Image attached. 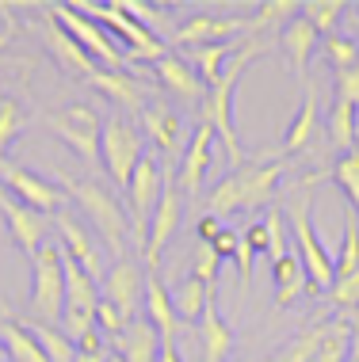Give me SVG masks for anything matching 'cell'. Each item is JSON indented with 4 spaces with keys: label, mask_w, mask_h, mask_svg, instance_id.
Masks as SVG:
<instances>
[{
    "label": "cell",
    "mask_w": 359,
    "mask_h": 362,
    "mask_svg": "<svg viewBox=\"0 0 359 362\" xmlns=\"http://www.w3.org/2000/svg\"><path fill=\"white\" fill-rule=\"evenodd\" d=\"M100 95H108L115 107H126V111H145V88L138 84L134 73H115V69H96L89 81Z\"/></svg>",
    "instance_id": "25"
},
{
    "label": "cell",
    "mask_w": 359,
    "mask_h": 362,
    "mask_svg": "<svg viewBox=\"0 0 359 362\" xmlns=\"http://www.w3.org/2000/svg\"><path fill=\"white\" fill-rule=\"evenodd\" d=\"M100 160L108 175L115 180V187L126 191V183H130L134 168H138L142 160V138L138 130H134L126 119L119 115H111V119H103V130H100Z\"/></svg>",
    "instance_id": "8"
},
{
    "label": "cell",
    "mask_w": 359,
    "mask_h": 362,
    "mask_svg": "<svg viewBox=\"0 0 359 362\" xmlns=\"http://www.w3.org/2000/svg\"><path fill=\"white\" fill-rule=\"evenodd\" d=\"M27 328H31V336L38 339L46 362H76V344L65 336V332H57L50 325H27Z\"/></svg>",
    "instance_id": "35"
},
{
    "label": "cell",
    "mask_w": 359,
    "mask_h": 362,
    "mask_svg": "<svg viewBox=\"0 0 359 362\" xmlns=\"http://www.w3.org/2000/svg\"><path fill=\"white\" fill-rule=\"evenodd\" d=\"M0 347H4V355L12 362H46L42 347H38V339L31 336V328L16 325L12 317H0Z\"/></svg>",
    "instance_id": "27"
},
{
    "label": "cell",
    "mask_w": 359,
    "mask_h": 362,
    "mask_svg": "<svg viewBox=\"0 0 359 362\" xmlns=\"http://www.w3.org/2000/svg\"><path fill=\"white\" fill-rule=\"evenodd\" d=\"M0 194H4V187H0Z\"/></svg>",
    "instance_id": "58"
},
{
    "label": "cell",
    "mask_w": 359,
    "mask_h": 362,
    "mask_svg": "<svg viewBox=\"0 0 359 362\" xmlns=\"http://www.w3.org/2000/svg\"><path fill=\"white\" fill-rule=\"evenodd\" d=\"M100 298L111 301V305L122 313L126 325H130V320H138V305H145V271L134 259H119L108 275H103Z\"/></svg>",
    "instance_id": "12"
},
{
    "label": "cell",
    "mask_w": 359,
    "mask_h": 362,
    "mask_svg": "<svg viewBox=\"0 0 359 362\" xmlns=\"http://www.w3.org/2000/svg\"><path fill=\"white\" fill-rule=\"evenodd\" d=\"M271 282H275V305H290V301L302 293V286H309L306 271H302V259L298 256L279 259L275 267H271Z\"/></svg>",
    "instance_id": "30"
},
{
    "label": "cell",
    "mask_w": 359,
    "mask_h": 362,
    "mask_svg": "<svg viewBox=\"0 0 359 362\" xmlns=\"http://www.w3.org/2000/svg\"><path fill=\"white\" fill-rule=\"evenodd\" d=\"M249 31V19L237 16H191L188 23L176 31V46H191V50H203V46H218V42H234V35Z\"/></svg>",
    "instance_id": "16"
},
{
    "label": "cell",
    "mask_w": 359,
    "mask_h": 362,
    "mask_svg": "<svg viewBox=\"0 0 359 362\" xmlns=\"http://www.w3.org/2000/svg\"><path fill=\"white\" fill-rule=\"evenodd\" d=\"M46 126L57 134V141H65L69 149L81 156L84 164L100 160V130H103V119L92 111V107L76 103V107H65L57 115H46Z\"/></svg>",
    "instance_id": "9"
},
{
    "label": "cell",
    "mask_w": 359,
    "mask_h": 362,
    "mask_svg": "<svg viewBox=\"0 0 359 362\" xmlns=\"http://www.w3.org/2000/svg\"><path fill=\"white\" fill-rule=\"evenodd\" d=\"M352 358H359V328H352Z\"/></svg>",
    "instance_id": "53"
},
{
    "label": "cell",
    "mask_w": 359,
    "mask_h": 362,
    "mask_svg": "<svg viewBox=\"0 0 359 362\" xmlns=\"http://www.w3.org/2000/svg\"><path fill=\"white\" fill-rule=\"evenodd\" d=\"M218 267H222V259L215 256V248H210V244H199V248H195V259H191V279H199L203 286H215Z\"/></svg>",
    "instance_id": "45"
},
{
    "label": "cell",
    "mask_w": 359,
    "mask_h": 362,
    "mask_svg": "<svg viewBox=\"0 0 359 362\" xmlns=\"http://www.w3.org/2000/svg\"><path fill=\"white\" fill-rule=\"evenodd\" d=\"M142 126H145V134H149V141L157 145L169 160H183L191 138H188V126H183V119L172 111L169 103H161V100L157 103H145Z\"/></svg>",
    "instance_id": "13"
},
{
    "label": "cell",
    "mask_w": 359,
    "mask_h": 362,
    "mask_svg": "<svg viewBox=\"0 0 359 362\" xmlns=\"http://www.w3.org/2000/svg\"><path fill=\"white\" fill-rule=\"evenodd\" d=\"M295 16H302V4L298 0H268V4L256 8V16L249 19V31H264V27H275V23H290Z\"/></svg>",
    "instance_id": "39"
},
{
    "label": "cell",
    "mask_w": 359,
    "mask_h": 362,
    "mask_svg": "<svg viewBox=\"0 0 359 362\" xmlns=\"http://www.w3.org/2000/svg\"><path fill=\"white\" fill-rule=\"evenodd\" d=\"M0 362H8V355H4V347H0Z\"/></svg>",
    "instance_id": "54"
},
{
    "label": "cell",
    "mask_w": 359,
    "mask_h": 362,
    "mask_svg": "<svg viewBox=\"0 0 359 362\" xmlns=\"http://www.w3.org/2000/svg\"><path fill=\"white\" fill-rule=\"evenodd\" d=\"M234 210H241V183H237V175L229 172L226 180H218L207 194V218H226V214H234Z\"/></svg>",
    "instance_id": "37"
},
{
    "label": "cell",
    "mask_w": 359,
    "mask_h": 362,
    "mask_svg": "<svg viewBox=\"0 0 359 362\" xmlns=\"http://www.w3.org/2000/svg\"><path fill=\"white\" fill-rule=\"evenodd\" d=\"M161 187H164V164L157 156H142L138 168H134L130 183H126V202H130V240L145 248L149 237V221L153 210L161 202Z\"/></svg>",
    "instance_id": "7"
},
{
    "label": "cell",
    "mask_w": 359,
    "mask_h": 362,
    "mask_svg": "<svg viewBox=\"0 0 359 362\" xmlns=\"http://www.w3.org/2000/svg\"><path fill=\"white\" fill-rule=\"evenodd\" d=\"M153 76L161 81L164 92L180 95L183 103H203V100H207V84H203L199 73L191 69L183 57H176V54H164L161 62L153 65Z\"/></svg>",
    "instance_id": "22"
},
{
    "label": "cell",
    "mask_w": 359,
    "mask_h": 362,
    "mask_svg": "<svg viewBox=\"0 0 359 362\" xmlns=\"http://www.w3.org/2000/svg\"><path fill=\"white\" fill-rule=\"evenodd\" d=\"M264 50H268L264 38H249V42L229 57L222 81L210 84L207 88V100H203V122L215 130V138L222 141V149H226V156H229L234 168H241V141H237V130H234V92H237L241 76H245V69H249V62H256Z\"/></svg>",
    "instance_id": "1"
},
{
    "label": "cell",
    "mask_w": 359,
    "mask_h": 362,
    "mask_svg": "<svg viewBox=\"0 0 359 362\" xmlns=\"http://www.w3.org/2000/svg\"><path fill=\"white\" fill-rule=\"evenodd\" d=\"M62 275H65V309L96 313V305H100V286L76 267V259H69L65 248H62Z\"/></svg>",
    "instance_id": "26"
},
{
    "label": "cell",
    "mask_w": 359,
    "mask_h": 362,
    "mask_svg": "<svg viewBox=\"0 0 359 362\" xmlns=\"http://www.w3.org/2000/svg\"><path fill=\"white\" fill-rule=\"evenodd\" d=\"M122 328H126V317L111 305V301L100 298V305H96V332H100L103 339H119Z\"/></svg>",
    "instance_id": "46"
},
{
    "label": "cell",
    "mask_w": 359,
    "mask_h": 362,
    "mask_svg": "<svg viewBox=\"0 0 359 362\" xmlns=\"http://www.w3.org/2000/svg\"><path fill=\"white\" fill-rule=\"evenodd\" d=\"M264 225H268V263L275 267L279 259H287L290 256V248H287V218L279 210H268V218H264Z\"/></svg>",
    "instance_id": "42"
},
{
    "label": "cell",
    "mask_w": 359,
    "mask_h": 362,
    "mask_svg": "<svg viewBox=\"0 0 359 362\" xmlns=\"http://www.w3.org/2000/svg\"><path fill=\"white\" fill-rule=\"evenodd\" d=\"M344 12H348L344 0H302V19L325 38L336 35V23H341Z\"/></svg>",
    "instance_id": "33"
},
{
    "label": "cell",
    "mask_w": 359,
    "mask_h": 362,
    "mask_svg": "<svg viewBox=\"0 0 359 362\" xmlns=\"http://www.w3.org/2000/svg\"><path fill=\"white\" fill-rule=\"evenodd\" d=\"M333 183L344 191L348 206H352V210H355V218H359V149L344 153L341 160L333 164Z\"/></svg>",
    "instance_id": "38"
},
{
    "label": "cell",
    "mask_w": 359,
    "mask_h": 362,
    "mask_svg": "<svg viewBox=\"0 0 359 362\" xmlns=\"http://www.w3.org/2000/svg\"><path fill=\"white\" fill-rule=\"evenodd\" d=\"M355 130H359V126H355Z\"/></svg>",
    "instance_id": "59"
},
{
    "label": "cell",
    "mask_w": 359,
    "mask_h": 362,
    "mask_svg": "<svg viewBox=\"0 0 359 362\" xmlns=\"http://www.w3.org/2000/svg\"><path fill=\"white\" fill-rule=\"evenodd\" d=\"M76 12L81 16H89L92 23H100V27H111L115 31V42L126 46V57H138V62H153L157 65L161 57H164V42L153 31H145V27H138L130 16L122 12V4L119 0H111V4H96V0H76Z\"/></svg>",
    "instance_id": "4"
},
{
    "label": "cell",
    "mask_w": 359,
    "mask_h": 362,
    "mask_svg": "<svg viewBox=\"0 0 359 362\" xmlns=\"http://www.w3.org/2000/svg\"><path fill=\"white\" fill-rule=\"evenodd\" d=\"M108 362H122V358H119V355H111V358H108Z\"/></svg>",
    "instance_id": "55"
},
{
    "label": "cell",
    "mask_w": 359,
    "mask_h": 362,
    "mask_svg": "<svg viewBox=\"0 0 359 362\" xmlns=\"http://www.w3.org/2000/svg\"><path fill=\"white\" fill-rule=\"evenodd\" d=\"M0 210H4V218H8V233H12L16 248L23 252L27 259H35L38 248L50 237L54 218H46V214H38V210H27L23 202H12L8 194H0Z\"/></svg>",
    "instance_id": "14"
},
{
    "label": "cell",
    "mask_w": 359,
    "mask_h": 362,
    "mask_svg": "<svg viewBox=\"0 0 359 362\" xmlns=\"http://www.w3.org/2000/svg\"><path fill=\"white\" fill-rule=\"evenodd\" d=\"M31 313L42 320H62L65 313V275H62V244L46 240L31 259Z\"/></svg>",
    "instance_id": "6"
},
{
    "label": "cell",
    "mask_w": 359,
    "mask_h": 362,
    "mask_svg": "<svg viewBox=\"0 0 359 362\" xmlns=\"http://www.w3.org/2000/svg\"><path fill=\"white\" fill-rule=\"evenodd\" d=\"M207 293H210V286H203L199 279H183L176 290L169 293L172 298V309H176V317H183V320H195L199 325V317H203V305H207Z\"/></svg>",
    "instance_id": "32"
},
{
    "label": "cell",
    "mask_w": 359,
    "mask_h": 362,
    "mask_svg": "<svg viewBox=\"0 0 359 362\" xmlns=\"http://www.w3.org/2000/svg\"><path fill=\"white\" fill-rule=\"evenodd\" d=\"M237 54V42H218V46H203V50H195V73L203 84H218L222 73H226V62Z\"/></svg>",
    "instance_id": "34"
},
{
    "label": "cell",
    "mask_w": 359,
    "mask_h": 362,
    "mask_svg": "<svg viewBox=\"0 0 359 362\" xmlns=\"http://www.w3.org/2000/svg\"><path fill=\"white\" fill-rule=\"evenodd\" d=\"M237 244H241V233L237 229H222L215 240H210V248H215L218 259H234L237 256Z\"/></svg>",
    "instance_id": "49"
},
{
    "label": "cell",
    "mask_w": 359,
    "mask_h": 362,
    "mask_svg": "<svg viewBox=\"0 0 359 362\" xmlns=\"http://www.w3.org/2000/svg\"><path fill=\"white\" fill-rule=\"evenodd\" d=\"M54 225H57V233H62V248L69 252V259H76V267H81L92 282H103L108 271H103L100 248H96V240L89 237V229H84V225L76 221L69 210H57L54 214Z\"/></svg>",
    "instance_id": "17"
},
{
    "label": "cell",
    "mask_w": 359,
    "mask_h": 362,
    "mask_svg": "<svg viewBox=\"0 0 359 362\" xmlns=\"http://www.w3.org/2000/svg\"><path fill=\"white\" fill-rule=\"evenodd\" d=\"M0 65H8V57H0Z\"/></svg>",
    "instance_id": "56"
},
{
    "label": "cell",
    "mask_w": 359,
    "mask_h": 362,
    "mask_svg": "<svg viewBox=\"0 0 359 362\" xmlns=\"http://www.w3.org/2000/svg\"><path fill=\"white\" fill-rule=\"evenodd\" d=\"M314 130H317V95H314V88H306L302 103H298L295 119H290L287 134H283V153H298V149H306L309 138H314Z\"/></svg>",
    "instance_id": "28"
},
{
    "label": "cell",
    "mask_w": 359,
    "mask_h": 362,
    "mask_svg": "<svg viewBox=\"0 0 359 362\" xmlns=\"http://www.w3.org/2000/svg\"><path fill=\"white\" fill-rule=\"evenodd\" d=\"M157 362H183L176 351V339H161V358Z\"/></svg>",
    "instance_id": "52"
},
{
    "label": "cell",
    "mask_w": 359,
    "mask_h": 362,
    "mask_svg": "<svg viewBox=\"0 0 359 362\" xmlns=\"http://www.w3.org/2000/svg\"><path fill=\"white\" fill-rule=\"evenodd\" d=\"M317 50L325 54L329 69L341 73V69H348V65L359 57V42H355V38H344V35H329V38H321V46H317Z\"/></svg>",
    "instance_id": "41"
},
{
    "label": "cell",
    "mask_w": 359,
    "mask_h": 362,
    "mask_svg": "<svg viewBox=\"0 0 359 362\" xmlns=\"http://www.w3.org/2000/svg\"><path fill=\"white\" fill-rule=\"evenodd\" d=\"M46 12L57 19L65 35L81 46L92 62H100V69H115V73H126V50L115 42V35H108L100 23H92L89 16H81L73 4H46Z\"/></svg>",
    "instance_id": "5"
},
{
    "label": "cell",
    "mask_w": 359,
    "mask_h": 362,
    "mask_svg": "<svg viewBox=\"0 0 359 362\" xmlns=\"http://www.w3.org/2000/svg\"><path fill=\"white\" fill-rule=\"evenodd\" d=\"M19 130H23V111H19V103L0 100V160H4L12 138H19Z\"/></svg>",
    "instance_id": "43"
},
{
    "label": "cell",
    "mask_w": 359,
    "mask_h": 362,
    "mask_svg": "<svg viewBox=\"0 0 359 362\" xmlns=\"http://www.w3.org/2000/svg\"><path fill=\"white\" fill-rule=\"evenodd\" d=\"M199 339H203V362H229V355H234V328L222 320L215 286H210L207 305H203V317H199Z\"/></svg>",
    "instance_id": "20"
},
{
    "label": "cell",
    "mask_w": 359,
    "mask_h": 362,
    "mask_svg": "<svg viewBox=\"0 0 359 362\" xmlns=\"http://www.w3.org/2000/svg\"><path fill=\"white\" fill-rule=\"evenodd\" d=\"M359 111L355 103L348 100H333V107H329V141L336 145V149L352 153L355 149V138H359Z\"/></svg>",
    "instance_id": "29"
},
{
    "label": "cell",
    "mask_w": 359,
    "mask_h": 362,
    "mask_svg": "<svg viewBox=\"0 0 359 362\" xmlns=\"http://www.w3.org/2000/svg\"><path fill=\"white\" fill-rule=\"evenodd\" d=\"M62 187L69 191V199H76V206L89 214L92 229L103 237V244L111 248L115 263L126 259V240H130V221L122 214V202L115 199L108 187L92 180H62Z\"/></svg>",
    "instance_id": "3"
},
{
    "label": "cell",
    "mask_w": 359,
    "mask_h": 362,
    "mask_svg": "<svg viewBox=\"0 0 359 362\" xmlns=\"http://www.w3.org/2000/svg\"><path fill=\"white\" fill-rule=\"evenodd\" d=\"M180 218H183L180 187H176V175H172V168L164 164V187H161V202H157V210H153L149 237H145V248H142L145 271H157L161 252L169 248V240L176 237V229H180Z\"/></svg>",
    "instance_id": "10"
},
{
    "label": "cell",
    "mask_w": 359,
    "mask_h": 362,
    "mask_svg": "<svg viewBox=\"0 0 359 362\" xmlns=\"http://www.w3.org/2000/svg\"><path fill=\"white\" fill-rule=\"evenodd\" d=\"M309 206H314V194L309 191H298L287 206V229L298 244V259H302V271H306V282L314 293H329L336 282V263H333V252L325 248L321 240L314 237V221H309Z\"/></svg>",
    "instance_id": "2"
},
{
    "label": "cell",
    "mask_w": 359,
    "mask_h": 362,
    "mask_svg": "<svg viewBox=\"0 0 359 362\" xmlns=\"http://www.w3.org/2000/svg\"><path fill=\"white\" fill-rule=\"evenodd\" d=\"M329 325L333 320H317V325H309L302 336H295L290 344L279 351L271 362H314V355L321 351V344H325V336H329Z\"/></svg>",
    "instance_id": "31"
},
{
    "label": "cell",
    "mask_w": 359,
    "mask_h": 362,
    "mask_svg": "<svg viewBox=\"0 0 359 362\" xmlns=\"http://www.w3.org/2000/svg\"><path fill=\"white\" fill-rule=\"evenodd\" d=\"M336 100H348V103L359 107V57L348 69L336 73Z\"/></svg>",
    "instance_id": "48"
},
{
    "label": "cell",
    "mask_w": 359,
    "mask_h": 362,
    "mask_svg": "<svg viewBox=\"0 0 359 362\" xmlns=\"http://www.w3.org/2000/svg\"><path fill=\"white\" fill-rule=\"evenodd\" d=\"M348 362H359V358H352V355H348Z\"/></svg>",
    "instance_id": "57"
},
{
    "label": "cell",
    "mask_w": 359,
    "mask_h": 362,
    "mask_svg": "<svg viewBox=\"0 0 359 362\" xmlns=\"http://www.w3.org/2000/svg\"><path fill=\"white\" fill-rule=\"evenodd\" d=\"M210 153H215V130L207 122H199L188 141V153L180 160V175H176V187H183L188 199H199L203 180H207V168H210Z\"/></svg>",
    "instance_id": "19"
},
{
    "label": "cell",
    "mask_w": 359,
    "mask_h": 362,
    "mask_svg": "<svg viewBox=\"0 0 359 362\" xmlns=\"http://www.w3.org/2000/svg\"><path fill=\"white\" fill-rule=\"evenodd\" d=\"M359 271V218L355 210H344V240H341V256H336V279H348Z\"/></svg>",
    "instance_id": "36"
},
{
    "label": "cell",
    "mask_w": 359,
    "mask_h": 362,
    "mask_svg": "<svg viewBox=\"0 0 359 362\" xmlns=\"http://www.w3.org/2000/svg\"><path fill=\"white\" fill-rule=\"evenodd\" d=\"M111 351H119L122 362H157L161 358V336L149 320L138 317L122 328L119 339H111Z\"/></svg>",
    "instance_id": "23"
},
{
    "label": "cell",
    "mask_w": 359,
    "mask_h": 362,
    "mask_svg": "<svg viewBox=\"0 0 359 362\" xmlns=\"http://www.w3.org/2000/svg\"><path fill=\"white\" fill-rule=\"evenodd\" d=\"M348 355H352V325H348V320H333L321 351L314 355V362H348Z\"/></svg>",
    "instance_id": "40"
},
{
    "label": "cell",
    "mask_w": 359,
    "mask_h": 362,
    "mask_svg": "<svg viewBox=\"0 0 359 362\" xmlns=\"http://www.w3.org/2000/svg\"><path fill=\"white\" fill-rule=\"evenodd\" d=\"M329 305L341 309V313L359 309V271H355V275H348V279H336L333 282V290H329Z\"/></svg>",
    "instance_id": "44"
},
{
    "label": "cell",
    "mask_w": 359,
    "mask_h": 362,
    "mask_svg": "<svg viewBox=\"0 0 359 362\" xmlns=\"http://www.w3.org/2000/svg\"><path fill=\"white\" fill-rule=\"evenodd\" d=\"M145 320L157 328L161 339H176L180 317H176V309H172V298H169V290H164L157 271H145Z\"/></svg>",
    "instance_id": "24"
},
{
    "label": "cell",
    "mask_w": 359,
    "mask_h": 362,
    "mask_svg": "<svg viewBox=\"0 0 359 362\" xmlns=\"http://www.w3.org/2000/svg\"><path fill=\"white\" fill-rule=\"evenodd\" d=\"M119 4H122V12L130 16L134 23L145 27V31H149V23H153V27H161V23H164L161 8H153V4H142V0H119Z\"/></svg>",
    "instance_id": "47"
},
{
    "label": "cell",
    "mask_w": 359,
    "mask_h": 362,
    "mask_svg": "<svg viewBox=\"0 0 359 362\" xmlns=\"http://www.w3.org/2000/svg\"><path fill=\"white\" fill-rule=\"evenodd\" d=\"M287 164L279 160V156H264L260 164H241L234 168L237 183H241V210H260L271 202V194H275L279 180H283Z\"/></svg>",
    "instance_id": "15"
},
{
    "label": "cell",
    "mask_w": 359,
    "mask_h": 362,
    "mask_svg": "<svg viewBox=\"0 0 359 362\" xmlns=\"http://www.w3.org/2000/svg\"><path fill=\"white\" fill-rule=\"evenodd\" d=\"M222 233V225H218V218H203L199 221V244H210Z\"/></svg>",
    "instance_id": "51"
},
{
    "label": "cell",
    "mask_w": 359,
    "mask_h": 362,
    "mask_svg": "<svg viewBox=\"0 0 359 362\" xmlns=\"http://www.w3.org/2000/svg\"><path fill=\"white\" fill-rule=\"evenodd\" d=\"M0 187L12 191L16 199H23L27 210H38L46 214V218H54L57 210H62V187L50 180H42V175L27 172L23 164H12V160H0Z\"/></svg>",
    "instance_id": "11"
},
{
    "label": "cell",
    "mask_w": 359,
    "mask_h": 362,
    "mask_svg": "<svg viewBox=\"0 0 359 362\" xmlns=\"http://www.w3.org/2000/svg\"><path fill=\"white\" fill-rule=\"evenodd\" d=\"M42 27H46V50H50V54L57 57V65H62V69L69 73L73 81H92V73L100 69V65H96L92 57L84 54L81 46H76L73 38L62 31V27H57V19H54L50 12H46Z\"/></svg>",
    "instance_id": "21"
},
{
    "label": "cell",
    "mask_w": 359,
    "mask_h": 362,
    "mask_svg": "<svg viewBox=\"0 0 359 362\" xmlns=\"http://www.w3.org/2000/svg\"><path fill=\"white\" fill-rule=\"evenodd\" d=\"M245 244H249L252 252H256V256L268 259V225H264V221L249 225V229H245Z\"/></svg>",
    "instance_id": "50"
},
{
    "label": "cell",
    "mask_w": 359,
    "mask_h": 362,
    "mask_svg": "<svg viewBox=\"0 0 359 362\" xmlns=\"http://www.w3.org/2000/svg\"><path fill=\"white\" fill-rule=\"evenodd\" d=\"M317 46H321V35H317L302 16H295L290 23L279 27V50H283L290 73H295V81L306 84V88H309V73L306 69H309V57H314Z\"/></svg>",
    "instance_id": "18"
}]
</instances>
